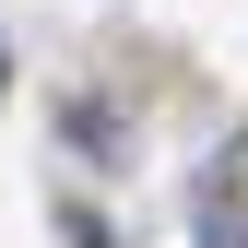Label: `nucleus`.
I'll list each match as a JSON object with an SVG mask.
<instances>
[{
  "instance_id": "f257e3e1",
  "label": "nucleus",
  "mask_w": 248,
  "mask_h": 248,
  "mask_svg": "<svg viewBox=\"0 0 248 248\" xmlns=\"http://www.w3.org/2000/svg\"><path fill=\"white\" fill-rule=\"evenodd\" d=\"M201 248H248V213H213V225H201Z\"/></svg>"
},
{
  "instance_id": "f03ea898",
  "label": "nucleus",
  "mask_w": 248,
  "mask_h": 248,
  "mask_svg": "<svg viewBox=\"0 0 248 248\" xmlns=\"http://www.w3.org/2000/svg\"><path fill=\"white\" fill-rule=\"evenodd\" d=\"M0 83H12V59H0Z\"/></svg>"
}]
</instances>
